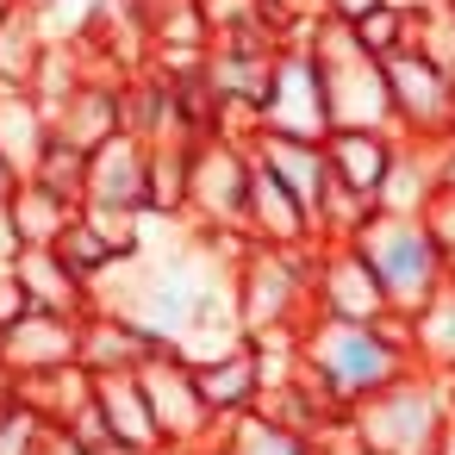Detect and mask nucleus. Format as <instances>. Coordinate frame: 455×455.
Returning a JSON list of instances; mask_svg holds the SVG:
<instances>
[{"label": "nucleus", "instance_id": "f257e3e1", "mask_svg": "<svg viewBox=\"0 0 455 455\" xmlns=\"http://www.w3.org/2000/svg\"><path fill=\"white\" fill-rule=\"evenodd\" d=\"M299 362H306V374L324 387V399H331L337 411H349V405H362L368 393H380L387 380L411 374L405 318H387V324L306 318V331H299Z\"/></svg>", "mask_w": 455, "mask_h": 455}, {"label": "nucleus", "instance_id": "f03ea898", "mask_svg": "<svg viewBox=\"0 0 455 455\" xmlns=\"http://www.w3.org/2000/svg\"><path fill=\"white\" fill-rule=\"evenodd\" d=\"M312 250H262L256 243L231 268V312H237L243 337L306 331V318H312Z\"/></svg>", "mask_w": 455, "mask_h": 455}, {"label": "nucleus", "instance_id": "7ed1b4c3", "mask_svg": "<svg viewBox=\"0 0 455 455\" xmlns=\"http://www.w3.org/2000/svg\"><path fill=\"white\" fill-rule=\"evenodd\" d=\"M349 243H355L362 262L374 268V281H380L393 318H411V312L449 281V268H443L436 237H430L424 219H399V212H380V206H374V219H368Z\"/></svg>", "mask_w": 455, "mask_h": 455}, {"label": "nucleus", "instance_id": "20e7f679", "mask_svg": "<svg viewBox=\"0 0 455 455\" xmlns=\"http://www.w3.org/2000/svg\"><path fill=\"white\" fill-rule=\"evenodd\" d=\"M443 418H449L443 380H430L418 368L399 374V380H387L362 405H349V430L362 436L368 455H436Z\"/></svg>", "mask_w": 455, "mask_h": 455}, {"label": "nucleus", "instance_id": "39448f33", "mask_svg": "<svg viewBox=\"0 0 455 455\" xmlns=\"http://www.w3.org/2000/svg\"><path fill=\"white\" fill-rule=\"evenodd\" d=\"M250 175H256L250 138H225V132L200 138L188 150V225L194 231H243V219H250Z\"/></svg>", "mask_w": 455, "mask_h": 455}, {"label": "nucleus", "instance_id": "423d86ee", "mask_svg": "<svg viewBox=\"0 0 455 455\" xmlns=\"http://www.w3.org/2000/svg\"><path fill=\"white\" fill-rule=\"evenodd\" d=\"M138 380H144V399H150V418H156L169 455H188V449H206V443L225 436L219 411H212V405L200 399V387H194V362H188V355L163 349V355H150V362L138 368Z\"/></svg>", "mask_w": 455, "mask_h": 455}, {"label": "nucleus", "instance_id": "0eeeda50", "mask_svg": "<svg viewBox=\"0 0 455 455\" xmlns=\"http://www.w3.org/2000/svg\"><path fill=\"white\" fill-rule=\"evenodd\" d=\"M380 69H387V94H393L399 138H424V144L455 138V69L430 63L418 44L380 57Z\"/></svg>", "mask_w": 455, "mask_h": 455}, {"label": "nucleus", "instance_id": "6e6552de", "mask_svg": "<svg viewBox=\"0 0 455 455\" xmlns=\"http://www.w3.org/2000/svg\"><path fill=\"white\" fill-rule=\"evenodd\" d=\"M256 132H275V138H306V144H324L331 138V107H324V69L306 44L281 51L275 57V76H268V94L256 107Z\"/></svg>", "mask_w": 455, "mask_h": 455}, {"label": "nucleus", "instance_id": "1a4fd4ad", "mask_svg": "<svg viewBox=\"0 0 455 455\" xmlns=\"http://www.w3.org/2000/svg\"><path fill=\"white\" fill-rule=\"evenodd\" d=\"M312 318H337V324H387L393 318V306L355 243L312 250Z\"/></svg>", "mask_w": 455, "mask_h": 455}, {"label": "nucleus", "instance_id": "9d476101", "mask_svg": "<svg viewBox=\"0 0 455 455\" xmlns=\"http://www.w3.org/2000/svg\"><path fill=\"white\" fill-rule=\"evenodd\" d=\"M82 362V318L26 312L13 331H0V380H44Z\"/></svg>", "mask_w": 455, "mask_h": 455}, {"label": "nucleus", "instance_id": "9b49d317", "mask_svg": "<svg viewBox=\"0 0 455 455\" xmlns=\"http://www.w3.org/2000/svg\"><path fill=\"white\" fill-rule=\"evenodd\" d=\"M82 206H100V212H150V144H138L132 132L107 138L88 156Z\"/></svg>", "mask_w": 455, "mask_h": 455}, {"label": "nucleus", "instance_id": "f8f14e48", "mask_svg": "<svg viewBox=\"0 0 455 455\" xmlns=\"http://www.w3.org/2000/svg\"><path fill=\"white\" fill-rule=\"evenodd\" d=\"M119 82L125 76H88L69 100H57L44 119H51V144H63V150H82V156H94L107 138H119L125 132V107H119Z\"/></svg>", "mask_w": 455, "mask_h": 455}, {"label": "nucleus", "instance_id": "ddd939ff", "mask_svg": "<svg viewBox=\"0 0 455 455\" xmlns=\"http://www.w3.org/2000/svg\"><path fill=\"white\" fill-rule=\"evenodd\" d=\"M194 387H200V399L219 411L225 430H231L237 418H250V411L262 405V355H256V343L237 337L231 349L200 355V362H194Z\"/></svg>", "mask_w": 455, "mask_h": 455}, {"label": "nucleus", "instance_id": "4468645a", "mask_svg": "<svg viewBox=\"0 0 455 455\" xmlns=\"http://www.w3.org/2000/svg\"><path fill=\"white\" fill-rule=\"evenodd\" d=\"M250 156L256 169H268L312 219L324 206V188H331V163H324V144H306V138H275V132H250Z\"/></svg>", "mask_w": 455, "mask_h": 455}, {"label": "nucleus", "instance_id": "2eb2a0df", "mask_svg": "<svg viewBox=\"0 0 455 455\" xmlns=\"http://www.w3.org/2000/svg\"><path fill=\"white\" fill-rule=\"evenodd\" d=\"M243 231H250V243H262V250H312V243H318V219H312L268 169L250 175V219H243Z\"/></svg>", "mask_w": 455, "mask_h": 455}, {"label": "nucleus", "instance_id": "dca6fc26", "mask_svg": "<svg viewBox=\"0 0 455 455\" xmlns=\"http://www.w3.org/2000/svg\"><path fill=\"white\" fill-rule=\"evenodd\" d=\"M436 194H443V144L399 138L393 169H387V181H380L374 206H380V212H399V219H424Z\"/></svg>", "mask_w": 455, "mask_h": 455}, {"label": "nucleus", "instance_id": "f3484780", "mask_svg": "<svg viewBox=\"0 0 455 455\" xmlns=\"http://www.w3.org/2000/svg\"><path fill=\"white\" fill-rule=\"evenodd\" d=\"M150 355H163V343L144 337L132 318H119V312H107V306H94V312L82 318V368H88L94 380H107V374H138Z\"/></svg>", "mask_w": 455, "mask_h": 455}, {"label": "nucleus", "instance_id": "a211bd4d", "mask_svg": "<svg viewBox=\"0 0 455 455\" xmlns=\"http://www.w3.org/2000/svg\"><path fill=\"white\" fill-rule=\"evenodd\" d=\"M393 150H399V132H331L324 138V163H331V181L374 200L387 169H393Z\"/></svg>", "mask_w": 455, "mask_h": 455}, {"label": "nucleus", "instance_id": "6ab92c4d", "mask_svg": "<svg viewBox=\"0 0 455 455\" xmlns=\"http://www.w3.org/2000/svg\"><path fill=\"white\" fill-rule=\"evenodd\" d=\"M13 275H20V287H26V299H32V312H57V318H88V312H94L88 281H82L57 250H20Z\"/></svg>", "mask_w": 455, "mask_h": 455}, {"label": "nucleus", "instance_id": "aec40b11", "mask_svg": "<svg viewBox=\"0 0 455 455\" xmlns=\"http://www.w3.org/2000/svg\"><path fill=\"white\" fill-rule=\"evenodd\" d=\"M411 368L430 380H455V281H443L411 318H405Z\"/></svg>", "mask_w": 455, "mask_h": 455}, {"label": "nucleus", "instance_id": "412c9836", "mask_svg": "<svg viewBox=\"0 0 455 455\" xmlns=\"http://www.w3.org/2000/svg\"><path fill=\"white\" fill-rule=\"evenodd\" d=\"M51 150V119L38 94H0V169L13 181H32Z\"/></svg>", "mask_w": 455, "mask_h": 455}, {"label": "nucleus", "instance_id": "4be33fe9", "mask_svg": "<svg viewBox=\"0 0 455 455\" xmlns=\"http://www.w3.org/2000/svg\"><path fill=\"white\" fill-rule=\"evenodd\" d=\"M94 399H100V418H107V436L113 443H132V449H163V430L150 418V399H144V380L138 374H107L94 380ZM169 455V449H163Z\"/></svg>", "mask_w": 455, "mask_h": 455}, {"label": "nucleus", "instance_id": "5701e85b", "mask_svg": "<svg viewBox=\"0 0 455 455\" xmlns=\"http://www.w3.org/2000/svg\"><path fill=\"white\" fill-rule=\"evenodd\" d=\"M44 57H51V38H44V26H38L32 7L0 20V94H32Z\"/></svg>", "mask_w": 455, "mask_h": 455}, {"label": "nucleus", "instance_id": "b1692460", "mask_svg": "<svg viewBox=\"0 0 455 455\" xmlns=\"http://www.w3.org/2000/svg\"><path fill=\"white\" fill-rule=\"evenodd\" d=\"M7 206H13V225H20V237H26V250H51L69 225H76V200H63V194H51L44 181H13V194H7Z\"/></svg>", "mask_w": 455, "mask_h": 455}, {"label": "nucleus", "instance_id": "393cba45", "mask_svg": "<svg viewBox=\"0 0 455 455\" xmlns=\"http://www.w3.org/2000/svg\"><path fill=\"white\" fill-rule=\"evenodd\" d=\"M51 250H57V256H63V262H69V268H76V275L88 281V293H94V287H100V281H107V275L119 268V262H125V256H113V250L100 243V231H94V225H88L82 212H76V225H69V231H63V237H57Z\"/></svg>", "mask_w": 455, "mask_h": 455}, {"label": "nucleus", "instance_id": "a878e982", "mask_svg": "<svg viewBox=\"0 0 455 455\" xmlns=\"http://www.w3.org/2000/svg\"><path fill=\"white\" fill-rule=\"evenodd\" d=\"M225 449L231 455H312V436H293V430H281V424L250 411V418H237L225 430Z\"/></svg>", "mask_w": 455, "mask_h": 455}, {"label": "nucleus", "instance_id": "bb28decb", "mask_svg": "<svg viewBox=\"0 0 455 455\" xmlns=\"http://www.w3.org/2000/svg\"><path fill=\"white\" fill-rule=\"evenodd\" d=\"M38 436H44V418L0 380V455H38Z\"/></svg>", "mask_w": 455, "mask_h": 455}, {"label": "nucleus", "instance_id": "cd10ccee", "mask_svg": "<svg viewBox=\"0 0 455 455\" xmlns=\"http://www.w3.org/2000/svg\"><path fill=\"white\" fill-rule=\"evenodd\" d=\"M424 225H430L436 256H443V268H449V281H455V194H436L430 212H424Z\"/></svg>", "mask_w": 455, "mask_h": 455}, {"label": "nucleus", "instance_id": "c85d7f7f", "mask_svg": "<svg viewBox=\"0 0 455 455\" xmlns=\"http://www.w3.org/2000/svg\"><path fill=\"white\" fill-rule=\"evenodd\" d=\"M26 312H32V299H26L20 275H13V268H0V331H13Z\"/></svg>", "mask_w": 455, "mask_h": 455}, {"label": "nucleus", "instance_id": "c756f323", "mask_svg": "<svg viewBox=\"0 0 455 455\" xmlns=\"http://www.w3.org/2000/svg\"><path fill=\"white\" fill-rule=\"evenodd\" d=\"M20 250H26V237H20V225H13V206L0 200V268H13Z\"/></svg>", "mask_w": 455, "mask_h": 455}, {"label": "nucleus", "instance_id": "7c9ffc66", "mask_svg": "<svg viewBox=\"0 0 455 455\" xmlns=\"http://www.w3.org/2000/svg\"><path fill=\"white\" fill-rule=\"evenodd\" d=\"M38 455H94V449H82L63 424H44V436H38Z\"/></svg>", "mask_w": 455, "mask_h": 455}, {"label": "nucleus", "instance_id": "2f4dec72", "mask_svg": "<svg viewBox=\"0 0 455 455\" xmlns=\"http://www.w3.org/2000/svg\"><path fill=\"white\" fill-rule=\"evenodd\" d=\"M443 194H455V138H443Z\"/></svg>", "mask_w": 455, "mask_h": 455}, {"label": "nucleus", "instance_id": "473e14b6", "mask_svg": "<svg viewBox=\"0 0 455 455\" xmlns=\"http://www.w3.org/2000/svg\"><path fill=\"white\" fill-rule=\"evenodd\" d=\"M94 455H163V449H132V443H100Z\"/></svg>", "mask_w": 455, "mask_h": 455}, {"label": "nucleus", "instance_id": "72a5a7b5", "mask_svg": "<svg viewBox=\"0 0 455 455\" xmlns=\"http://www.w3.org/2000/svg\"><path fill=\"white\" fill-rule=\"evenodd\" d=\"M188 455H231V449H225V436H219V443H206V449H188Z\"/></svg>", "mask_w": 455, "mask_h": 455}, {"label": "nucleus", "instance_id": "f704fd0d", "mask_svg": "<svg viewBox=\"0 0 455 455\" xmlns=\"http://www.w3.org/2000/svg\"><path fill=\"white\" fill-rule=\"evenodd\" d=\"M26 7V0H0V20H7V13H20Z\"/></svg>", "mask_w": 455, "mask_h": 455}, {"label": "nucleus", "instance_id": "c9c22d12", "mask_svg": "<svg viewBox=\"0 0 455 455\" xmlns=\"http://www.w3.org/2000/svg\"><path fill=\"white\" fill-rule=\"evenodd\" d=\"M7 194H13V175H7V169H0V200H7Z\"/></svg>", "mask_w": 455, "mask_h": 455}]
</instances>
